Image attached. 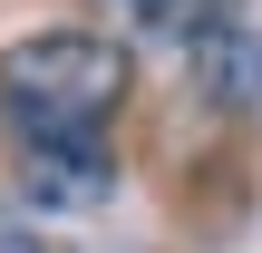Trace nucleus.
Returning a JSON list of instances; mask_svg holds the SVG:
<instances>
[{
	"instance_id": "5",
	"label": "nucleus",
	"mask_w": 262,
	"mask_h": 253,
	"mask_svg": "<svg viewBox=\"0 0 262 253\" xmlns=\"http://www.w3.org/2000/svg\"><path fill=\"white\" fill-rule=\"evenodd\" d=\"M0 253H58V244H49V234H39V224H29L10 195H0Z\"/></svg>"
},
{
	"instance_id": "2",
	"label": "nucleus",
	"mask_w": 262,
	"mask_h": 253,
	"mask_svg": "<svg viewBox=\"0 0 262 253\" xmlns=\"http://www.w3.org/2000/svg\"><path fill=\"white\" fill-rule=\"evenodd\" d=\"M0 185L29 224H78V215H107L117 185H126V156L107 137H10L0 156Z\"/></svg>"
},
{
	"instance_id": "4",
	"label": "nucleus",
	"mask_w": 262,
	"mask_h": 253,
	"mask_svg": "<svg viewBox=\"0 0 262 253\" xmlns=\"http://www.w3.org/2000/svg\"><path fill=\"white\" fill-rule=\"evenodd\" d=\"M117 49H194L214 20H243V0H97Z\"/></svg>"
},
{
	"instance_id": "1",
	"label": "nucleus",
	"mask_w": 262,
	"mask_h": 253,
	"mask_svg": "<svg viewBox=\"0 0 262 253\" xmlns=\"http://www.w3.org/2000/svg\"><path fill=\"white\" fill-rule=\"evenodd\" d=\"M136 98V49L107 29H19L0 49V137H107Z\"/></svg>"
},
{
	"instance_id": "3",
	"label": "nucleus",
	"mask_w": 262,
	"mask_h": 253,
	"mask_svg": "<svg viewBox=\"0 0 262 253\" xmlns=\"http://www.w3.org/2000/svg\"><path fill=\"white\" fill-rule=\"evenodd\" d=\"M185 78H194L204 117H262V29L253 20H214L185 49Z\"/></svg>"
}]
</instances>
